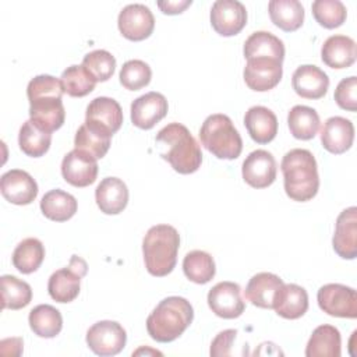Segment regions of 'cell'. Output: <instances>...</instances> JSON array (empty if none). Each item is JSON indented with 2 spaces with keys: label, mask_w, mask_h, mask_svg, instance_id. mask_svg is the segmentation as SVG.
Instances as JSON below:
<instances>
[{
  "label": "cell",
  "mask_w": 357,
  "mask_h": 357,
  "mask_svg": "<svg viewBox=\"0 0 357 357\" xmlns=\"http://www.w3.org/2000/svg\"><path fill=\"white\" fill-rule=\"evenodd\" d=\"M201 144L219 159H236L243 151V139L226 114H211L199 130Z\"/></svg>",
  "instance_id": "obj_6"
},
{
  "label": "cell",
  "mask_w": 357,
  "mask_h": 357,
  "mask_svg": "<svg viewBox=\"0 0 357 357\" xmlns=\"http://www.w3.org/2000/svg\"><path fill=\"white\" fill-rule=\"evenodd\" d=\"M63 178L74 187H88L95 183L98 176V162L89 153L73 149L61 162Z\"/></svg>",
  "instance_id": "obj_15"
},
{
  "label": "cell",
  "mask_w": 357,
  "mask_h": 357,
  "mask_svg": "<svg viewBox=\"0 0 357 357\" xmlns=\"http://www.w3.org/2000/svg\"><path fill=\"white\" fill-rule=\"evenodd\" d=\"M0 191L8 202L28 205L38 197V184L25 170L11 169L0 178Z\"/></svg>",
  "instance_id": "obj_17"
},
{
  "label": "cell",
  "mask_w": 357,
  "mask_h": 357,
  "mask_svg": "<svg viewBox=\"0 0 357 357\" xmlns=\"http://www.w3.org/2000/svg\"><path fill=\"white\" fill-rule=\"evenodd\" d=\"M354 126L349 119L333 116L329 117L321 130L322 146L335 155L344 153L353 145Z\"/></svg>",
  "instance_id": "obj_20"
},
{
  "label": "cell",
  "mask_w": 357,
  "mask_h": 357,
  "mask_svg": "<svg viewBox=\"0 0 357 357\" xmlns=\"http://www.w3.org/2000/svg\"><path fill=\"white\" fill-rule=\"evenodd\" d=\"M96 205L106 215H117L128 204V188L117 177H105L95 190Z\"/></svg>",
  "instance_id": "obj_23"
},
{
  "label": "cell",
  "mask_w": 357,
  "mask_h": 357,
  "mask_svg": "<svg viewBox=\"0 0 357 357\" xmlns=\"http://www.w3.org/2000/svg\"><path fill=\"white\" fill-rule=\"evenodd\" d=\"M237 331L236 329H226L222 331L216 335V337L211 343V356L218 357V356H229L231 343L236 339Z\"/></svg>",
  "instance_id": "obj_43"
},
{
  "label": "cell",
  "mask_w": 357,
  "mask_h": 357,
  "mask_svg": "<svg viewBox=\"0 0 357 357\" xmlns=\"http://www.w3.org/2000/svg\"><path fill=\"white\" fill-rule=\"evenodd\" d=\"M50 142L52 132L42 130L32 120H26L21 126L18 134V145L25 155L31 158L43 156L49 151Z\"/></svg>",
  "instance_id": "obj_34"
},
{
  "label": "cell",
  "mask_w": 357,
  "mask_h": 357,
  "mask_svg": "<svg viewBox=\"0 0 357 357\" xmlns=\"http://www.w3.org/2000/svg\"><path fill=\"white\" fill-rule=\"evenodd\" d=\"M244 126L257 144H268L278 134V119L265 106H252L245 112Z\"/></svg>",
  "instance_id": "obj_24"
},
{
  "label": "cell",
  "mask_w": 357,
  "mask_h": 357,
  "mask_svg": "<svg viewBox=\"0 0 357 357\" xmlns=\"http://www.w3.org/2000/svg\"><path fill=\"white\" fill-rule=\"evenodd\" d=\"M356 92H357V78L354 75L349 78H343L335 89V100L337 106L343 110L356 112L357 109Z\"/></svg>",
  "instance_id": "obj_42"
},
{
  "label": "cell",
  "mask_w": 357,
  "mask_h": 357,
  "mask_svg": "<svg viewBox=\"0 0 357 357\" xmlns=\"http://www.w3.org/2000/svg\"><path fill=\"white\" fill-rule=\"evenodd\" d=\"M120 84L128 91H138L151 82V67L142 60H128L123 64L120 74Z\"/></svg>",
  "instance_id": "obj_41"
},
{
  "label": "cell",
  "mask_w": 357,
  "mask_h": 357,
  "mask_svg": "<svg viewBox=\"0 0 357 357\" xmlns=\"http://www.w3.org/2000/svg\"><path fill=\"white\" fill-rule=\"evenodd\" d=\"M280 169L284 191L290 199L305 202L317 195L319 188L318 166L308 149L296 148L289 151L282 159Z\"/></svg>",
  "instance_id": "obj_3"
},
{
  "label": "cell",
  "mask_w": 357,
  "mask_h": 357,
  "mask_svg": "<svg viewBox=\"0 0 357 357\" xmlns=\"http://www.w3.org/2000/svg\"><path fill=\"white\" fill-rule=\"evenodd\" d=\"M282 74V61L268 57H258L247 60L243 77L250 89L266 92L279 84Z\"/></svg>",
  "instance_id": "obj_14"
},
{
  "label": "cell",
  "mask_w": 357,
  "mask_h": 357,
  "mask_svg": "<svg viewBox=\"0 0 357 357\" xmlns=\"http://www.w3.org/2000/svg\"><path fill=\"white\" fill-rule=\"evenodd\" d=\"M283 286V280L271 272L254 275L244 290V297L259 308H272L276 291Z\"/></svg>",
  "instance_id": "obj_26"
},
{
  "label": "cell",
  "mask_w": 357,
  "mask_h": 357,
  "mask_svg": "<svg viewBox=\"0 0 357 357\" xmlns=\"http://www.w3.org/2000/svg\"><path fill=\"white\" fill-rule=\"evenodd\" d=\"M311 10L315 21L328 29L339 28L347 17V10L340 0H315Z\"/></svg>",
  "instance_id": "obj_38"
},
{
  "label": "cell",
  "mask_w": 357,
  "mask_h": 357,
  "mask_svg": "<svg viewBox=\"0 0 357 357\" xmlns=\"http://www.w3.org/2000/svg\"><path fill=\"white\" fill-rule=\"evenodd\" d=\"M0 283H1V307L3 308L21 310L31 303L32 289L26 282L13 275H3L0 278Z\"/></svg>",
  "instance_id": "obj_36"
},
{
  "label": "cell",
  "mask_w": 357,
  "mask_h": 357,
  "mask_svg": "<svg viewBox=\"0 0 357 357\" xmlns=\"http://www.w3.org/2000/svg\"><path fill=\"white\" fill-rule=\"evenodd\" d=\"M28 322L35 335L46 339L57 336L63 328L60 311L49 304H39L31 310Z\"/></svg>",
  "instance_id": "obj_32"
},
{
  "label": "cell",
  "mask_w": 357,
  "mask_h": 357,
  "mask_svg": "<svg viewBox=\"0 0 357 357\" xmlns=\"http://www.w3.org/2000/svg\"><path fill=\"white\" fill-rule=\"evenodd\" d=\"M335 252L344 259L357 257V208L350 206L340 212L336 219L335 234L332 238Z\"/></svg>",
  "instance_id": "obj_19"
},
{
  "label": "cell",
  "mask_w": 357,
  "mask_h": 357,
  "mask_svg": "<svg viewBox=\"0 0 357 357\" xmlns=\"http://www.w3.org/2000/svg\"><path fill=\"white\" fill-rule=\"evenodd\" d=\"M119 31L128 40H144L153 32L155 17L145 4L126 6L117 18Z\"/></svg>",
  "instance_id": "obj_11"
},
{
  "label": "cell",
  "mask_w": 357,
  "mask_h": 357,
  "mask_svg": "<svg viewBox=\"0 0 357 357\" xmlns=\"http://www.w3.org/2000/svg\"><path fill=\"white\" fill-rule=\"evenodd\" d=\"M271 21L284 32L297 31L304 21V7L298 0H271L268 4Z\"/></svg>",
  "instance_id": "obj_29"
},
{
  "label": "cell",
  "mask_w": 357,
  "mask_h": 357,
  "mask_svg": "<svg viewBox=\"0 0 357 357\" xmlns=\"http://www.w3.org/2000/svg\"><path fill=\"white\" fill-rule=\"evenodd\" d=\"M86 262L77 255H73L68 266L53 272L47 282V291L57 303H71L79 294L81 279L86 275Z\"/></svg>",
  "instance_id": "obj_7"
},
{
  "label": "cell",
  "mask_w": 357,
  "mask_h": 357,
  "mask_svg": "<svg viewBox=\"0 0 357 357\" xmlns=\"http://www.w3.org/2000/svg\"><path fill=\"white\" fill-rule=\"evenodd\" d=\"M319 308L331 317L351 318L357 317V293L353 287L340 283H328L317 293Z\"/></svg>",
  "instance_id": "obj_8"
},
{
  "label": "cell",
  "mask_w": 357,
  "mask_h": 357,
  "mask_svg": "<svg viewBox=\"0 0 357 357\" xmlns=\"http://www.w3.org/2000/svg\"><path fill=\"white\" fill-rule=\"evenodd\" d=\"M291 85L294 92L301 98L321 99L329 88V78L319 67L304 64L293 73Z\"/></svg>",
  "instance_id": "obj_21"
},
{
  "label": "cell",
  "mask_w": 357,
  "mask_h": 357,
  "mask_svg": "<svg viewBox=\"0 0 357 357\" xmlns=\"http://www.w3.org/2000/svg\"><path fill=\"white\" fill-rule=\"evenodd\" d=\"M45 259V247L35 237L24 238L13 252V265L21 273H32L38 271Z\"/></svg>",
  "instance_id": "obj_33"
},
{
  "label": "cell",
  "mask_w": 357,
  "mask_h": 357,
  "mask_svg": "<svg viewBox=\"0 0 357 357\" xmlns=\"http://www.w3.org/2000/svg\"><path fill=\"white\" fill-rule=\"evenodd\" d=\"M342 339L337 328L332 325H319L314 329L307 347V357H339L342 353Z\"/></svg>",
  "instance_id": "obj_28"
},
{
  "label": "cell",
  "mask_w": 357,
  "mask_h": 357,
  "mask_svg": "<svg viewBox=\"0 0 357 357\" xmlns=\"http://www.w3.org/2000/svg\"><path fill=\"white\" fill-rule=\"evenodd\" d=\"M287 124L294 138L307 141L317 135L321 121L315 109L304 105H296L287 114Z\"/></svg>",
  "instance_id": "obj_31"
},
{
  "label": "cell",
  "mask_w": 357,
  "mask_h": 357,
  "mask_svg": "<svg viewBox=\"0 0 357 357\" xmlns=\"http://www.w3.org/2000/svg\"><path fill=\"white\" fill-rule=\"evenodd\" d=\"M272 308L286 319H297L308 310V294L304 287L296 283H287L276 291Z\"/></svg>",
  "instance_id": "obj_22"
},
{
  "label": "cell",
  "mask_w": 357,
  "mask_h": 357,
  "mask_svg": "<svg viewBox=\"0 0 357 357\" xmlns=\"http://www.w3.org/2000/svg\"><path fill=\"white\" fill-rule=\"evenodd\" d=\"M178 245L180 236L173 226H152L142 240V254L146 271L156 278L169 275L176 266Z\"/></svg>",
  "instance_id": "obj_5"
},
{
  "label": "cell",
  "mask_w": 357,
  "mask_h": 357,
  "mask_svg": "<svg viewBox=\"0 0 357 357\" xmlns=\"http://www.w3.org/2000/svg\"><path fill=\"white\" fill-rule=\"evenodd\" d=\"M244 181L252 188H266L276 178V160L265 149L252 151L241 167Z\"/></svg>",
  "instance_id": "obj_16"
},
{
  "label": "cell",
  "mask_w": 357,
  "mask_h": 357,
  "mask_svg": "<svg viewBox=\"0 0 357 357\" xmlns=\"http://www.w3.org/2000/svg\"><path fill=\"white\" fill-rule=\"evenodd\" d=\"M159 155L177 173L191 174L202 163V152L190 130L180 123L165 126L156 135Z\"/></svg>",
  "instance_id": "obj_2"
},
{
  "label": "cell",
  "mask_w": 357,
  "mask_h": 357,
  "mask_svg": "<svg viewBox=\"0 0 357 357\" xmlns=\"http://www.w3.org/2000/svg\"><path fill=\"white\" fill-rule=\"evenodd\" d=\"M127 342L124 328L116 321H99L86 332V344L98 356L119 354Z\"/></svg>",
  "instance_id": "obj_9"
},
{
  "label": "cell",
  "mask_w": 357,
  "mask_h": 357,
  "mask_svg": "<svg viewBox=\"0 0 357 357\" xmlns=\"http://www.w3.org/2000/svg\"><path fill=\"white\" fill-rule=\"evenodd\" d=\"M243 52L247 60L268 57L278 61H283L284 59L283 42L278 36L266 31H257L251 33L244 42Z\"/></svg>",
  "instance_id": "obj_27"
},
{
  "label": "cell",
  "mask_w": 357,
  "mask_h": 357,
  "mask_svg": "<svg viewBox=\"0 0 357 357\" xmlns=\"http://www.w3.org/2000/svg\"><path fill=\"white\" fill-rule=\"evenodd\" d=\"M167 100L159 92H148L131 103V121L141 130H151L167 114Z\"/></svg>",
  "instance_id": "obj_18"
},
{
  "label": "cell",
  "mask_w": 357,
  "mask_h": 357,
  "mask_svg": "<svg viewBox=\"0 0 357 357\" xmlns=\"http://www.w3.org/2000/svg\"><path fill=\"white\" fill-rule=\"evenodd\" d=\"M247 24V10L237 0H216L211 8V25L222 36L237 35Z\"/></svg>",
  "instance_id": "obj_12"
},
{
  "label": "cell",
  "mask_w": 357,
  "mask_h": 357,
  "mask_svg": "<svg viewBox=\"0 0 357 357\" xmlns=\"http://www.w3.org/2000/svg\"><path fill=\"white\" fill-rule=\"evenodd\" d=\"M110 138L102 132L89 128L85 123L78 128L74 138L75 149L84 151L93 156L96 160L103 158L110 148Z\"/></svg>",
  "instance_id": "obj_37"
},
{
  "label": "cell",
  "mask_w": 357,
  "mask_h": 357,
  "mask_svg": "<svg viewBox=\"0 0 357 357\" xmlns=\"http://www.w3.org/2000/svg\"><path fill=\"white\" fill-rule=\"evenodd\" d=\"M356 56V42L346 35H332L321 47V59L331 68H349Z\"/></svg>",
  "instance_id": "obj_25"
},
{
  "label": "cell",
  "mask_w": 357,
  "mask_h": 357,
  "mask_svg": "<svg viewBox=\"0 0 357 357\" xmlns=\"http://www.w3.org/2000/svg\"><path fill=\"white\" fill-rule=\"evenodd\" d=\"M63 89L73 98H82L95 89V81L82 66L67 67L60 77Z\"/></svg>",
  "instance_id": "obj_40"
},
{
  "label": "cell",
  "mask_w": 357,
  "mask_h": 357,
  "mask_svg": "<svg viewBox=\"0 0 357 357\" xmlns=\"http://www.w3.org/2000/svg\"><path fill=\"white\" fill-rule=\"evenodd\" d=\"M77 208V199L71 194L59 188L47 191L40 199L42 213L54 222H66L71 219L75 215Z\"/></svg>",
  "instance_id": "obj_30"
},
{
  "label": "cell",
  "mask_w": 357,
  "mask_h": 357,
  "mask_svg": "<svg viewBox=\"0 0 357 357\" xmlns=\"http://www.w3.org/2000/svg\"><path fill=\"white\" fill-rule=\"evenodd\" d=\"M183 271L187 279L197 284L208 283L216 273L212 255L201 250H194L185 254L183 259Z\"/></svg>",
  "instance_id": "obj_35"
},
{
  "label": "cell",
  "mask_w": 357,
  "mask_h": 357,
  "mask_svg": "<svg viewBox=\"0 0 357 357\" xmlns=\"http://www.w3.org/2000/svg\"><path fill=\"white\" fill-rule=\"evenodd\" d=\"M85 124L98 132L112 137L123 124L121 106L112 98L98 96L86 107Z\"/></svg>",
  "instance_id": "obj_10"
},
{
  "label": "cell",
  "mask_w": 357,
  "mask_h": 357,
  "mask_svg": "<svg viewBox=\"0 0 357 357\" xmlns=\"http://www.w3.org/2000/svg\"><path fill=\"white\" fill-rule=\"evenodd\" d=\"M208 305L212 312L225 319L238 318L245 308L241 289L234 282H219L208 293Z\"/></svg>",
  "instance_id": "obj_13"
},
{
  "label": "cell",
  "mask_w": 357,
  "mask_h": 357,
  "mask_svg": "<svg viewBox=\"0 0 357 357\" xmlns=\"http://www.w3.org/2000/svg\"><path fill=\"white\" fill-rule=\"evenodd\" d=\"M194 310L188 300L178 296L163 298L146 318L148 335L159 342L169 343L176 340L190 326Z\"/></svg>",
  "instance_id": "obj_4"
},
{
  "label": "cell",
  "mask_w": 357,
  "mask_h": 357,
  "mask_svg": "<svg viewBox=\"0 0 357 357\" xmlns=\"http://www.w3.org/2000/svg\"><path fill=\"white\" fill-rule=\"evenodd\" d=\"M63 93L61 81L56 77L42 74L32 78L26 86L29 120L47 132L59 130L66 119V110L61 102Z\"/></svg>",
  "instance_id": "obj_1"
},
{
  "label": "cell",
  "mask_w": 357,
  "mask_h": 357,
  "mask_svg": "<svg viewBox=\"0 0 357 357\" xmlns=\"http://www.w3.org/2000/svg\"><path fill=\"white\" fill-rule=\"evenodd\" d=\"M81 66L95 82H105L114 73L116 59L107 50L98 49L85 54Z\"/></svg>",
  "instance_id": "obj_39"
},
{
  "label": "cell",
  "mask_w": 357,
  "mask_h": 357,
  "mask_svg": "<svg viewBox=\"0 0 357 357\" xmlns=\"http://www.w3.org/2000/svg\"><path fill=\"white\" fill-rule=\"evenodd\" d=\"M191 0H166V1H158V7L160 8V11L163 14H169V15H176L183 13L187 7L191 6Z\"/></svg>",
  "instance_id": "obj_44"
}]
</instances>
